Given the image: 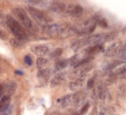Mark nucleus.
<instances>
[{"mask_svg": "<svg viewBox=\"0 0 126 115\" xmlns=\"http://www.w3.org/2000/svg\"><path fill=\"white\" fill-rule=\"evenodd\" d=\"M90 42H89V37L86 38H79V39H76L75 41L71 42V49L72 51L77 52L78 49H81L82 47H85V46H89Z\"/></svg>", "mask_w": 126, "mask_h": 115, "instance_id": "nucleus-11", "label": "nucleus"}, {"mask_svg": "<svg viewBox=\"0 0 126 115\" xmlns=\"http://www.w3.org/2000/svg\"><path fill=\"white\" fill-rule=\"evenodd\" d=\"M48 8L56 14H62L67 11V5L64 2H62V1H60V0H54L53 2L49 4Z\"/></svg>", "mask_w": 126, "mask_h": 115, "instance_id": "nucleus-8", "label": "nucleus"}, {"mask_svg": "<svg viewBox=\"0 0 126 115\" xmlns=\"http://www.w3.org/2000/svg\"><path fill=\"white\" fill-rule=\"evenodd\" d=\"M86 100V93L85 92H77L72 94V105L75 107L82 106Z\"/></svg>", "mask_w": 126, "mask_h": 115, "instance_id": "nucleus-13", "label": "nucleus"}, {"mask_svg": "<svg viewBox=\"0 0 126 115\" xmlns=\"http://www.w3.org/2000/svg\"><path fill=\"white\" fill-rule=\"evenodd\" d=\"M9 106V96H2L1 99V113H4Z\"/></svg>", "mask_w": 126, "mask_h": 115, "instance_id": "nucleus-21", "label": "nucleus"}, {"mask_svg": "<svg viewBox=\"0 0 126 115\" xmlns=\"http://www.w3.org/2000/svg\"><path fill=\"white\" fill-rule=\"evenodd\" d=\"M28 13L32 17V19H34L37 23L41 25H47L50 23V18L46 13H43L40 9H36L35 7H28Z\"/></svg>", "mask_w": 126, "mask_h": 115, "instance_id": "nucleus-5", "label": "nucleus"}, {"mask_svg": "<svg viewBox=\"0 0 126 115\" xmlns=\"http://www.w3.org/2000/svg\"><path fill=\"white\" fill-rule=\"evenodd\" d=\"M67 65H68V61L67 60H60V61H57V62H56V65H55V66H56V69H63V68H65V67H67Z\"/></svg>", "mask_w": 126, "mask_h": 115, "instance_id": "nucleus-22", "label": "nucleus"}, {"mask_svg": "<svg viewBox=\"0 0 126 115\" xmlns=\"http://www.w3.org/2000/svg\"><path fill=\"white\" fill-rule=\"evenodd\" d=\"M23 61H25V62H26L28 66H32V64H33V61H32V59H31V56H29V55H25V58H23Z\"/></svg>", "mask_w": 126, "mask_h": 115, "instance_id": "nucleus-25", "label": "nucleus"}, {"mask_svg": "<svg viewBox=\"0 0 126 115\" xmlns=\"http://www.w3.org/2000/svg\"><path fill=\"white\" fill-rule=\"evenodd\" d=\"M63 53V49L62 48H56V49H54V51L50 53V56L51 58H57V56H61Z\"/></svg>", "mask_w": 126, "mask_h": 115, "instance_id": "nucleus-23", "label": "nucleus"}, {"mask_svg": "<svg viewBox=\"0 0 126 115\" xmlns=\"http://www.w3.org/2000/svg\"><path fill=\"white\" fill-rule=\"evenodd\" d=\"M94 69V65L90 64V58H86V59L82 60L79 64L77 65L75 69H74V74L81 78V76H85L86 74L89 73L90 70Z\"/></svg>", "mask_w": 126, "mask_h": 115, "instance_id": "nucleus-4", "label": "nucleus"}, {"mask_svg": "<svg viewBox=\"0 0 126 115\" xmlns=\"http://www.w3.org/2000/svg\"><path fill=\"white\" fill-rule=\"evenodd\" d=\"M99 18L98 17H92V18L86 19L85 21L78 26V28H76V32L77 34H90L94 31L96 26L98 25Z\"/></svg>", "mask_w": 126, "mask_h": 115, "instance_id": "nucleus-3", "label": "nucleus"}, {"mask_svg": "<svg viewBox=\"0 0 126 115\" xmlns=\"http://www.w3.org/2000/svg\"><path fill=\"white\" fill-rule=\"evenodd\" d=\"M116 75H117V78L119 79H126V66H122V67H119V68L116 70Z\"/></svg>", "mask_w": 126, "mask_h": 115, "instance_id": "nucleus-20", "label": "nucleus"}, {"mask_svg": "<svg viewBox=\"0 0 126 115\" xmlns=\"http://www.w3.org/2000/svg\"><path fill=\"white\" fill-rule=\"evenodd\" d=\"M124 59H125V61H126V55H125V56H124Z\"/></svg>", "mask_w": 126, "mask_h": 115, "instance_id": "nucleus-32", "label": "nucleus"}, {"mask_svg": "<svg viewBox=\"0 0 126 115\" xmlns=\"http://www.w3.org/2000/svg\"><path fill=\"white\" fill-rule=\"evenodd\" d=\"M81 61H82V60L79 59V55H75L72 59H70V65H71V66H74V67H76V66L79 64Z\"/></svg>", "mask_w": 126, "mask_h": 115, "instance_id": "nucleus-24", "label": "nucleus"}, {"mask_svg": "<svg viewBox=\"0 0 126 115\" xmlns=\"http://www.w3.org/2000/svg\"><path fill=\"white\" fill-rule=\"evenodd\" d=\"M67 75L68 74L65 73V72H60V73L55 74L54 76H53V79L50 80V86H51V87H56V86L62 85V83L65 81Z\"/></svg>", "mask_w": 126, "mask_h": 115, "instance_id": "nucleus-12", "label": "nucleus"}, {"mask_svg": "<svg viewBox=\"0 0 126 115\" xmlns=\"http://www.w3.org/2000/svg\"><path fill=\"white\" fill-rule=\"evenodd\" d=\"M94 95H96V97L98 100L104 101V100H108L110 97V93H109L105 85H97V87L94 89Z\"/></svg>", "mask_w": 126, "mask_h": 115, "instance_id": "nucleus-9", "label": "nucleus"}, {"mask_svg": "<svg viewBox=\"0 0 126 115\" xmlns=\"http://www.w3.org/2000/svg\"><path fill=\"white\" fill-rule=\"evenodd\" d=\"M33 53H35L36 55H40V56H45L47 54H49L50 48L48 45H37V46H33L31 48Z\"/></svg>", "mask_w": 126, "mask_h": 115, "instance_id": "nucleus-14", "label": "nucleus"}, {"mask_svg": "<svg viewBox=\"0 0 126 115\" xmlns=\"http://www.w3.org/2000/svg\"><path fill=\"white\" fill-rule=\"evenodd\" d=\"M47 65H48V59H46L45 56H39L36 59V66L39 68H45Z\"/></svg>", "mask_w": 126, "mask_h": 115, "instance_id": "nucleus-19", "label": "nucleus"}, {"mask_svg": "<svg viewBox=\"0 0 126 115\" xmlns=\"http://www.w3.org/2000/svg\"><path fill=\"white\" fill-rule=\"evenodd\" d=\"M50 74H51V70L48 68H41L39 72H37V78L40 79L41 81H47L48 79H49Z\"/></svg>", "mask_w": 126, "mask_h": 115, "instance_id": "nucleus-18", "label": "nucleus"}, {"mask_svg": "<svg viewBox=\"0 0 126 115\" xmlns=\"http://www.w3.org/2000/svg\"><path fill=\"white\" fill-rule=\"evenodd\" d=\"M94 80H96V78H91L90 80H89V81H88V87L89 88H92L94 86Z\"/></svg>", "mask_w": 126, "mask_h": 115, "instance_id": "nucleus-29", "label": "nucleus"}, {"mask_svg": "<svg viewBox=\"0 0 126 115\" xmlns=\"http://www.w3.org/2000/svg\"><path fill=\"white\" fill-rule=\"evenodd\" d=\"M42 33L46 37L49 38H57L61 35V25L57 23H47L42 27Z\"/></svg>", "mask_w": 126, "mask_h": 115, "instance_id": "nucleus-6", "label": "nucleus"}, {"mask_svg": "<svg viewBox=\"0 0 126 115\" xmlns=\"http://www.w3.org/2000/svg\"><path fill=\"white\" fill-rule=\"evenodd\" d=\"M84 76H81V78H77L76 80H74L71 82L69 83V88L71 89V91H77V89H79V88L83 86V83H84Z\"/></svg>", "mask_w": 126, "mask_h": 115, "instance_id": "nucleus-17", "label": "nucleus"}, {"mask_svg": "<svg viewBox=\"0 0 126 115\" xmlns=\"http://www.w3.org/2000/svg\"><path fill=\"white\" fill-rule=\"evenodd\" d=\"M49 115H61L60 113H57V112H54V113H50Z\"/></svg>", "mask_w": 126, "mask_h": 115, "instance_id": "nucleus-31", "label": "nucleus"}, {"mask_svg": "<svg viewBox=\"0 0 126 115\" xmlns=\"http://www.w3.org/2000/svg\"><path fill=\"white\" fill-rule=\"evenodd\" d=\"M88 108H89V103H85L84 106H83V108H82L81 111H79V113H78V115H83L84 113H85L86 111H88Z\"/></svg>", "mask_w": 126, "mask_h": 115, "instance_id": "nucleus-28", "label": "nucleus"}, {"mask_svg": "<svg viewBox=\"0 0 126 115\" xmlns=\"http://www.w3.org/2000/svg\"><path fill=\"white\" fill-rule=\"evenodd\" d=\"M56 105L61 107V108H65V107L72 105V95L71 94H67V95L57 99L56 100Z\"/></svg>", "mask_w": 126, "mask_h": 115, "instance_id": "nucleus-15", "label": "nucleus"}, {"mask_svg": "<svg viewBox=\"0 0 126 115\" xmlns=\"http://www.w3.org/2000/svg\"><path fill=\"white\" fill-rule=\"evenodd\" d=\"M12 15H13L14 18L16 19L26 29H33L32 19L28 17L27 12H25V9L20 8V7H15V8L12 9Z\"/></svg>", "mask_w": 126, "mask_h": 115, "instance_id": "nucleus-2", "label": "nucleus"}, {"mask_svg": "<svg viewBox=\"0 0 126 115\" xmlns=\"http://www.w3.org/2000/svg\"><path fill=\"white\" fill-rule=\"evenodd\" d=\"M71 115H78V114H71Z\"/></svg>", "mask_w": 126, "mask_h": 115, "instance_id": "nucleus-33", "label": "nucleus"}, {"mask_svg": "<svg viewBox=\"0 0 126 115\" xmlns=\"http://www.w3.org/2000/svg\"><path fill=\"white\" fill-rule=\"evenodd\" d=\"M19 40H20V39H16V38H15V39H13V40H11V44H12V45H13L14 47L21 46V44L19 42Z\"/></svg>", "mask_w": 126, "mask_h": 115, "instance_id": "nucleus-26", "label": "nucleus"}, {"mask_svg": "<svg viewBox=\"0 0 126 115\" xmlns=\"http://www.w3.org/2000/svg\"><path fill=\"white\" fill-rule=\"evenodd\" d=\"M123 45L120 41H117V42H113L111 46L108 47V49L105 52V56L106 58H112V56H116L119 53L122 52V48H123Z\"/></svg>", "mask_w": 126, "mask_h": 115, "instance_id": "nucleus-10", "label": "nucleus"}, {"mask_svg": "<svg viewBox=\"0 0 126 115\" xmlns=\"http://www.w3.org/2000/svg\"><path fill=\"white\" fill-rule=\"evenodd\" d=\"M1 39H6V38H7V35H5V33H4V31H1Z\"/></svg>", "mask_w": 126, "mask_h": 115, "instance_id": "nucleus-30", "label": "nucleus"}, {"mask_svg": "<svg viewBox=\"0 0 126 115\" xmlns=\"http://www.w3.org/2000/svg\"><path fill=\"white\" fill-rule=\"evenodd\" d=\"M103 51H104L103 44H98V45H92V46L88 47V48L85 49V55L92 56L94 54L100 53V52H103Z\"/></svg>", "mask_w": 126, "mask_h": 115, "instance_id": "nucleus-16", "label": "nucleus"}, {"mask_svg": "<svg viewBox=\"0 0 126 115\" xmlns=\"http://www.w3.org/2000/svg\"><path fill=\"white\" fill-rule=\"evenodd\" d=\"M65 13L69 17H72V18H79L82 14L84 13V8H83V6L78 4H70L67 6Z\"/></svg>", "mask_w": 126, "mask_h": 115, "instance_id": "nucleus-7", "label": "nucleus"}, {"mask_svg": "<svg viewBox=\"0 0 126 115\" xmlns=\"http://www.w3.org/2000/svg\"><path fill=\"white\" fill-rule=\"evenodd\" d=\"M6 25L9 28V31L12 32L14 37L20 40H26L27 39V33H26V28L23 27L21 23H19L16 19L12 17V15H7L6 17Z\"/></svg>", "mask_w": 126, "mask_h": 115, "instance_id": "nucleus-1", "label": "nucleus"}, {"mask_svg": "<svg viewBox=\"0 0 126 115\" xmlns=\"http://www.w3.org/2000/svg\"><path fill=\"white\" fill-rule=\"evenodd\" d=\"M120 64H122L120 61H114V62H112V64H110V66H108L106 69H112V68H114L116 66H118V65H120Z\"/></svg>", "mask_w": 126, "mask_h": 115, "instance_id": "nucleus-27", "label": "nucleus"}]
</instances>
